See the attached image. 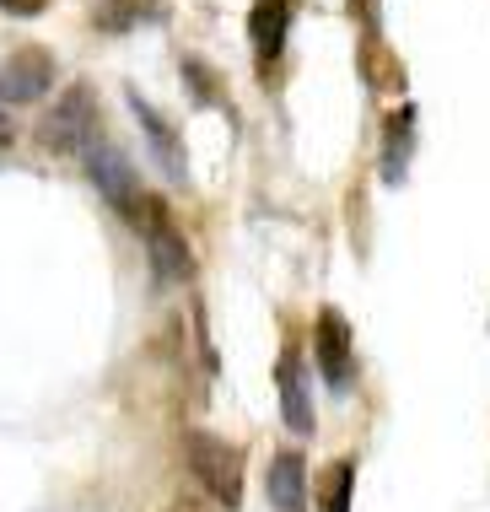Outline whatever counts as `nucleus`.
Wrapping results in <instances>:
<instances>
[{"label": "nucleus", "instance_id": "nucleus-10", "mask_svg": "<svg viewBox=\"0 0 490 512\" xmlns=\"http://www.w3.org/2000/svg\"><path fill=\"white\" fill-rule=\"evenodd\" d=\"M264 491H270L275 512H307V459L297 448H286V453H275V459H270Z\"/></svg>", "mask_w": 490, "mask_h": 512}, {"label": "nucleus", "instance_id": "nucleus-1", "mask_svg": "<svg viewBox=\"0 0 490 512\" xmlns=\"http://www.w3.org/2000/svg\"><path fill=\"white\" fill-rule=\"evenodd\" d=\"M130 227L140 232V243H146V254H151V270H157V281L162 286H184L189 275H194V259H189V243H184V232L173 227V216H167V205H162V195H140L119 211Z\"/></svg>", "mask_w": 490, "mask_h": 512}, {"label": "nucleus", "instance_id": "nucleus-17", "mask_svg": "<svg viewBox=\"0 0 490 512\" xmlns=\"http://www.w3.org/2000/svg\"><path fill=\"white\" fill-rule=\"evenodd\" d=\"M0 146H11V124H6V114H0Z\"/></svg>", "mask_w": 490, "mask_h": 512}, {"label": "nucleus", "instance_id": "nucleus-9", "mask_svg": "<svg viewBox=\"0 0 490 512\" xmlns=\"http://www.w3.org/2000/svg\"><path fill=\"white\" fill-rule=\"evenodd\" d=\"M130 114L140 119V135H146V146H151V157H157V168L173 178V184H184V146H178V135L167 130V119L157 114V108H151L146 98H140V92H130Z\"/></svg>", "mask_w": 490, "mask_h": 512}, {"label": "nucleus", "instance_id": "nucleus-6", "mask_svg": "<svg viewBox=\"0 0 490 512\" xmlns=\"http://www.w3.org/2000/svg\"><path fill=\"white\" fill-rule=\"evenodd\" d=\"M313 351H318V372L334 394L350 389V324L340 308H318V324H313Z\"/></svg>", "mask_w": 490, "mask_h": 512}, {"label": "nucleus", "instance_id": "nucleus-8", "mask_svg": "<svg viewBox=\"0 0 490 512\" xmlns=\"http://www.w3.org/2000/svg\"><path fill=\"white\" fill-rule=\"evenodd\" d=\"M291 17H297V0H254V11H248V44H254L259 65L280 60L286 33H291Z\"/></svg>", "mask_w": 490, "mask_h": 512}, {"label": "nucleus", "instance_id": "nucleus-7", "mask_svg": "<svg viewBox=\"0 0 490 512\" xmlns=\"http://www.w3.org/2000/svg\"><path fill=\"white\" fill-rule=\"evenodd\" d=\"M81 168H87V178H92L97 189H103L108 200L119 205V211H124V205H130V200L140 195V184H135V168H130V157H124V151H119L114 141H108V135H103V141H97V146L87 151V157H81Z\"/></svg>", "mask_w": 490, "mask_h": 512}, {"label": "nucleus", "instance_id": "nucleus-5", "mask_svg": "<svg viewBox=\"0 0 490 512\" xmlns=\"http://www.w3.org/2000/svg\"><path fill=\"white\" fill-rule=\"evenodd\" d=\"M275 394H280V415H286V432L307 437L313 432V383H307V367H302V351L286 345L275 362Z\"/></svg>", "mask_w": 490, "mask_h": 512}, {"label": "nucleus", "instance_id": "nucleus-4", "mask_svg": "<svg viewBox=\"0 0 490 512\" xmlns=\"http://www.w3.org/2000/svg\"><path fill=\"white\" fill-rule=\"evenodd\" d=\"M54 87V54L49 49H17L0 60V103H38Z\"/></svg>", "mask_w": 490, "mask_h": 512}, {"label": "nucleus", "instance_id": "nucleus-12", "mask_svg": "<svg viewBox=\"0 0 490 512\" xmlns=\"http://www.w3.org/2000/svg\"><path fill=\"white\" fill-rule=\"evenodd\" d=\"M146 22H162V0H92L97 33H135Z\"/></svg>", "mask_w": 490, "mask_h": 512}, {"label": "nucleus", "instance_id": "nucleus-13", "mask_svg": "<svg viewBox=\"0 0 490 512\" xmlns=\"http://www.w3.org/2000/svg\"><path fill=\"white\" fill-rule=\"evenodd\" d=\"M350 496H356V459H334L324 475V512H350Z\"/></svg>", "mask_w": 490, "mask_h": 512}, {"label": "nucleus", "instance_id": "nucleus-15", "mask_svg": "<svg viewBox=\"0 0 490 512\" xmlns=\"http://www.w3.org/2000/svg\"><path fill=\"white\" fill-rule=\"evenodd\" d=\"M0 11L6 17H38V11H49V0H0Z\"/></svg>", "mask_w": 490, "mask_h": 512}, {"label": "nucleus", "instance_id": "nucleus-3", "mask_svg": "<svg viewBox=\"0 0 490 512\" xmlns=\"http://www.w3.org/2000/svg\"><path fill=\"white\" fill-rule=\"evenodd\" d=\"M38 141H44L54 157H87V151L103 141V114H97V92L92 87H70L60 103L49 108V119L38 124Z\"/></svg>", "mask_w": 490, "mask_h": 512}, {"label": "nucleus", "instance_id": "nucleus-14", "mask_svg": "<svg viewBox=\"0 0 490 512\" xmlns=\"http://www.w3.org/2000/svg\"><path fill=\"white\" fill-rule=\"evenodd\" d=\"M184 76H189L194 103H221V87H210V71H205L200 60H184Z\"/></svg>", "mask_w": 490, "mask_h": 512}, {"label": "nucleus", "instance_id": "nucleus-11", "mask_svg": "<svg viewBox=\"0 0 490 512\" xmlns=\"http://www.w3.org/2000/svg\"><path fill=\"white\" fill-rule=\"evenodd\" d=\"M410 157H415V108L404 103V108H394V114L383 119V178L388 184L404 178Z\"/></svg>", "mask_w": 490, "mask_h": 512}, {"label": "nucleus", "instance_id": "nucleus-16", "mask_svg": "<svg viewBox=\"0 0 490 512\" xmlns=\"http://www.w3.org/2000/svg\"><path fill=\"white\" fill-rule=\"evenodd\" d=\"M162 512H216V507H205V502H194V496H178V502H167Z\"/></svg>", "mask_w": 490, "mask_h": 512}, {"label": "nucleus", "instance_id": "nucleus-2", "mask_svg": "<svg viewBox=\"0 0 490 512\" xmlns=\"http://www.w3.org/2000/svg\"><path fill=\"white\" fill-rule=\"evenodd\" d=\"M184 459L194 469V480H200V491L210 496L216 507H237L243 502V448L216 432H189L184 437Z\"/></svg>", "mask_w": 490, "mask_h": 512}]
</instances>
